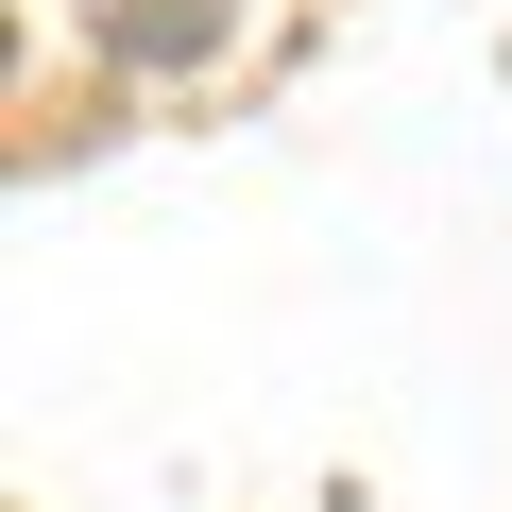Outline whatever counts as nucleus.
<instances>
[{
	"mask_svg": "<svg viewBox=\"0 0 512 512\" xmlns=\"http://www.w3.org/2000/svg\"><path fill=\"white\" fill-rule=\"evenodd\" d=\"M205 35H222V0H120V18H103V52H137V69H171Z\"/></svg>",
	"mask_w": 512,
	"mask_h": 512,
	"instance_id": "f257e3e1",
	"label": "nucleus"
}]
</instances>
